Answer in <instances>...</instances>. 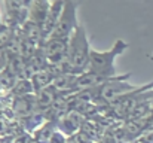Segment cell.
I'll list each match as a JSON object with an SVG mask.
<instances>
[{"label":"cell","mask_w":153,"mask_h":143,"mask_svg":"<svg viewBox=\"0 0 153 143\" xmlns=\"http://www.w3.org/2000/svg\"><path fill=\"white\" fill-rule=\"evenodd\" d=\"M137 143H153V131L143 133L140 137H137Z\"/></svg>","instance_id":"15"},{"label":"cell","mask_w":153,"mask_h":143,"mask_svg":"<svg viewBox=\"0 0 153 143\" xmlns=\"http://www.w3.org/2000/svg\"><path fill=\"white\" fill-rule=\"evenodd\" d=\"M49 4L51 3H48V1H33V3H30L28 4V19L27 21H31V22H34L37 25H42V22L46 18Z\"/></svg>","instance_id":"9"},{"label":"cell","mask_w":153,"mask_h":143,"mask_svg":"<svg viewBox=\"0 0 153 143\" xmlns=\"http://www.w3.org/2000/svg\"><path fill=\"white\" fill-rule=\"evenodd\" d=\"M48 143H67V137H65L62 133H59L58 130H55V131L52 133V136L49 137Z\"/></svg>","instance_id":"14"},{"label":"cell","mask_w":153,"mask_h":143,"mask_svg":"<svg viewBox=\"0 0 153 143\" xmlns=\"http://www.w3.org/2000/svg\"><path fill=\"white\" fill-rule=\"evenodd\" d=\"M56 98H58V95L55 94V91L52 90L51 87H48V88H45V90L37 91L36 95H34L36 109H37L42 115H45V113L49 110V107L55 103V100H56Z\"/></svg>","instance_id":"8"},{"label":"cell","mask_w":153,"mask_h":143,"mask_svg":"<svg viewBox=\"0 0 153 143\" xmlns=\"http://www.w3.org/2000/svg\"><path fill=\"white\" fill-rule=\"evenodd\" d=\"M12 37H10V31L9 30H1L0 31V49L1 48H6L10 43Z\"/></svg>","instance_id":"13"},{"label":"cell","mask_w":153,"mask_h":143,"mask_svg":"<svg viewBox=\"0 0 153 143\" xmlns=\"http://www.w3.org/2000/svg\"><path fill=\"white\" fill-rule=\"evenodd\" d=\"M83 122H85V116L82 113L76 110H68L65 115H62L55 121V127L65 137H73L80 131Z\"/></svg>","instance_id":"6"},{"label":"cell","mask_w":153,"mask_h":143,"mask_svg":"<svg viewBox=\"0 0 153 143\" xmlns=\"http://www.w3.org/2000/svg\"><path fill=\"white\" fill-rule=\"evenodd\" d=\"M67 143H77L74 139H70V140H67Z\"/></svg>","instance_id":"17"},{"label":"cell","mask_w":153,"mask_h":143,"mask_svg":"<svg viewBox=\"0 0 153 143\" xmlns=\"http://www.w3.org/2000/svg\"><path fill=\"white\" fill-rule=\"evenodd\" d=\"M77 6H79V3H76V1H71V0L64 1L59 19L56 22V27H55L53 33L51 34V37H53V39H68L73 34L76 27L79 25L77 19H76Z\"/></svg>","instance_id":"4"},{"label":"cell","mask_w":153,"mask_h":143,"mask_svg":"<svg viewBox=\"0 0 153 143\" xmlns=\"http://www.w3.org/2000/svg\"><path fill=\"white\" fill-rule=\"evenodd\" d=\"M53 78H55V76L48 70V67L43 69V70H39V72L33 73V75L30 76V82H31V85H33L34 93H37V91H40V90H45V88L51 87Z\"/></svg>","instance_id":"10"},{"label":"cell","mask_w":153,"mask_h":143,"mask_svg":"<svg viewBox=\"0 0 153 143\" xmlns=\"http://www.w3.org/2000/svg\"><path fill=\"white\" fill-rule=\"evenodd\" d=\"M15 110L18 112V115L21 116H30L36 112V101L33 95H25L18 98L16 104H15Z\"/></svg>","instance_id":"12"},{"label":"cell","mask_w":153,"mask_h":143,"mask_svg":"<svg viewBox=\"0 0 153 143\" xmlns=\"http://www.w3.org/2000/svg\"><path fill=\"white\" fill-rule=\"evenodd\" d=\"M149 106H150V113H153V100L149 103Z\"/></svg>","instance_id":"16"},{"label":"cell","mask_w":153,"mask_h":143,"mask_svg":"<svg viewBox=\"0 0 153 143\" xmlns=\"http://www.w3.org/2000/svg\"><path fill=\"white\" fill-rule=\"evenodd\" d=\"M89 52H91V46L85 28L82 25H77L73 34L68 37V45H67L68 75L79 76L86 72L89 63Z\"/></svg>","instance_id":"1"},{"label":"cell","mask_w":153,"mask_h":143,"mask_svg":"<svg viewBox=\"0 0 153 143\" xmlns=\"http://www.w3.org/2000/svg\"><path fill=\"white\" fill-rule=\"evenodd\" d=\"M1 66H3V58H1V55H0V69H1Z\"/></svg>","instance_id":"18"},{"label":"cell","mask_w":153,"mask_h":143,"mask_svg":"<svg viewBox=\"0 0 153 143\" xmlns=\"http://www.w3.org/2000/svg\"><path fill=\"white\" fill-rule=\"evenodd\" d=\"M67 45H68V39L49 37L43 42L40 49H42V52L46 58L48 66L58 67L67 60Z\"/></svg>","instance_id":"5"},{"label":"cell","mask_w":153,"mask_h":143,"mask_svg":"<svg viewBox=\"0 0 153 143\" xmlns=\"http://www.w3.org/2000/svg\"><path fill=\"white\" fill-rule=\"evenodd\" d=\"M137 90H138V87H134L132 84H128L126 81H116V82H110L100 88L92 90V95H94V101L111 104L116 100L131 94Z\"/></svg>","instance_id":"3"},{"label":"cell","mask_w":153,"mask_h":143,"mask_svg":"<svg viewBox=\"0 0 153 143\" xmlns=\"http://www.w3.org/2000/svg\"><path fill=\"white\" fill-rule=\"evenodd\" d=\"M24 39L31 42L34 46H42L45 39H43L40 25H37V24H34L31 21H25V24H24Z\"/></svg>","instance_id":"11"},{"label":"cell","mask_w":153,"mask_h":143,"mask_svg":"<svg viewBox=\"0 0 153 143\" xmlns=\"http://www.w3.org/2000/svg\"><path fill=\"white\" fill-rule=\"evenodd\" d=\"M62 6H64V1H52L51 4H49L46 18H45V21H43L42 25H40L42 34H43V39H45V40L49 39L51 34L53 33V30H55V27H56V22H58V19H59Z\"/></svg>","instance_id":"7"},{"label":"cell","mask_w":153,"mask_h":143,"mask_svg":"<svg viewBox=\"0 0 153 143\" xmlns=\"http://www.w3.org/2000/svg\"><path fill=\"white\" fill-rule=\"evenodd\" d=\"M128 45L123 40H116V43L110 51H95L91 49L89 52V63H88V69L86 72L91 73H97V75H102V76H117L116 75V69H114V60L116 57H119Z\"/></svg>","instance_id":"2"}]
</instances>
